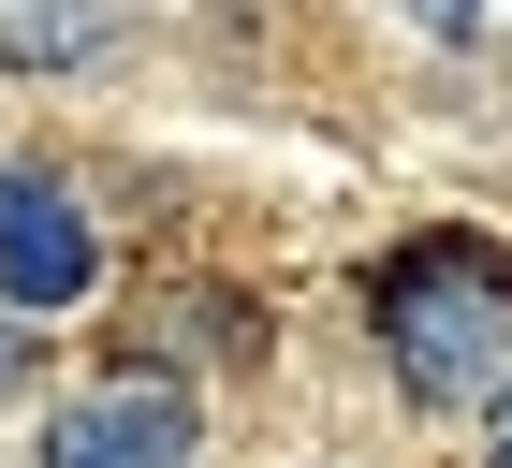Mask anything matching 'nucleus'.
<instances>
[{
  "label": "nucleus",
  "mask_w": 512,
  "mask_h": 468,
  "mask_svg": "<svg viewBox=\"0 0 512 468\" xmlns=\"http://www.w3.org/2000/svg\"><path fill=\"white\" fill-rule=\"evenodd\" d=\"M381 366L395 395H425V410H483L512 381V264L483 249H410L381 278Z\"/></svg>",
  "instance_id": "nucleus-1"
},
{
  "label": "nucleus",
  "mask_w": 512,
  "mask_h": 468,
  "mask_svg": "<svg viewBox=\"0 0 512 468\" xmlns=\"http://www.w3.org/2000/svg\"><path fill=\"white\" fill-rule=\"evenodd\" d=\"M205 425H191V395L147 381V366H118V381H88L59 425H44V468H191Z\"/></svg>",
  "instance_id": "nucleus-2"
},
{
  "label": "nucleus",
  "mask_w": 512,
  "mask_h": 468,
  "mask_svg": "<svg viewBox=\"0 0 512 468\" xmlns=\"http://www.w3.org/2000/svg\"><path fill=\"white\" fill-rule=\"evenodd\" d=\"M88 278H103V234L74 220V191L59 176H0V308H74Z\"/></svg>",
  "instance_id": "nucleus-3"
},
{
  "label": "nucleus",
  "mask_w": 512,
  "mask_h": 468,
  "mask_svg": "<svg viewBox=\"0 0 512 468\" xmlns=\"http://www.w3.org/2000/svg\"><path fill=\"white\" fill-rule=\"evenodd\" d=\"M103 30H118V0H0V59H30V74L88 59Z\"/></svg>",
  "instance_id": "nucleus-4"
},
{
  "label": "nucleus",
  "mask_w": 512,
  "mask_h": 468,
  "mask_svg": "<svg viewBox=\"0 0 512 468\" xmlns=\"http://www.w3.org/2000/svg\"><path fill=\"white\" fill-rule=\"evenodd\" d=\"M395 15H410V30H439V44H469V30H483V0H395Z\"/></svg>",
  "instance_id": "nucleus-5"
},
{
  "label": "nucleus",
  "mask_w": 512,
  "mask_h": 468,
  "mask_svg": "<svg viewBox=\"0 0 512 468\" xmlns=\"http://www.w3.org/2000/svg\"><path fill=\"white\" fill-rule=\"evenodd\" d=\"M483 468H512V381L483 395Z\"/></svg>",
  "instance_id": "nucleus-6"
},
{
  "label": "nucleus",
  "mask_w": 512,
  "mask_h": 468,
  "mask_svg": "<svg viewBox=\"0 0 512 468\" xmlns=\"http://www.w3.org/2000/svg\"><path fill=\"white\" fill-rule=\"evenodd\" d=\"M15 381H30V351H15V337H0V395H15Z\"/></svg>",
  "instance_id": "nucleus-7"
}]
</instances>
